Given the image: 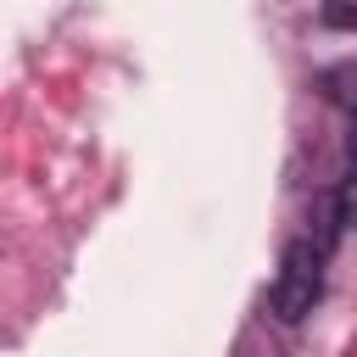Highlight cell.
Listing matches in <instances>:
<instances>
[{
  "label": "cell",
  "instance_id": "cell-3",
  "mask_svg": "<svg viewBox=\"0 0 357 357\" xmlns=\"http://www.w3.org/2000/svg\"><path fill=\"white\" fill-rule=\"evenodd\" d=\"M324 22H329V28L357 33V0H324Z\"/></svg>",
  "mask_w": 357,
  "mask_h": 357
},
{
  "label": "cell",
  "instance_id": "cell-1",
  "mask_svg": "<svg viewBox=\"0 0 357 357\" xmlns=\"http://www.w3.org/2000/svg\"><path fill=\"white\" fill-rule=\"evenodd\" d=\"M318 301H324V245H312V240H290L284 257H279L268 307H273L279 324H301Z\"/></svg>",
  "mask_w": 357,
  "mask_h": 357
},
{
  "label": "cell",
  "instance_id": "cell-2",
  "mask_svg": "<svg viewBox=\"0 0 357 357\" xmlns=\"http://www.w3.org/2000/svg\"><path fill=\"white\" fill-rule=\"evenodd\" d=\"M318 89H324L335 106H346V112L357 117V61H340V67H329V73L318 78Z\"/></svg>",
  "mask_w": 357,
  "mask_h": 357
},
{
  "label": "cell",
  "instance_id": "cell-4",
  "mask_svg": "<svg viewBox=\"0 0 357 357\" xmlns=\"http://www.w3.org/2000/svg\"><path fill=\"white\" fill-rule=\"evenodd\" d=\"M335 206H340V223L357 229V178H346V190L335 195Z\"/></svg>",
  "mask_w": 357,
  "mask_h": 357
},
{
  "label": "cell",
  "instance_id": "cell-5",
  "mask_svg": "<svg viewBox=\"0 0 357 357\" xmlns=\"http://www.w3.org/2000/svg\"><path fill=\"white\" fill-rule=\"evenodd\" d=\"M346 162H351V178H357V117H351V134H346Z\"/></svg>",
  "mask_w": 357,
  "mask_h": 357
}]
</instances>
